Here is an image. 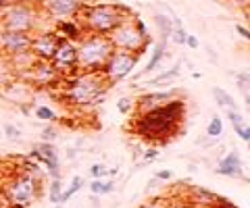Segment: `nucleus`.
Returning <instances> with one entry per match:
<instances>
[{
    "instance_id": "nucleus-1",
    "label": "nucleus",
    "mask_w": 250,
    "mask_h": 208,
    "mask_svg": "<svg viewBox=\"0 0 250 208\" xmlns=\"http://www.w3.org/2000/svg\"><path fill=\"white\" fill-rule=\"evenodd\" d=\"M186 117V102L179 98L167 100L161 106L142 110L136 117V131L148 140H167L177 134V127Z\"/></svg>"
},
{
    "instance_id": "nucleus-2",
    "label": "nucleus",
    "mask_w": 250,
    "mask_h": 208,
    "mask_svg": "<svg viewBox=\"0 0 250 208\" xmlns=\"http://www.w3.org/2000/svg\"><path fill=\"white\" fill-rule=\"evenodd\" d=\"M78 69L79 71H102L104 62L113 54V44L109 36L102 33L83 31V36L78 40Z\"/></svg>"
},
{
    "instance_id": "nucleus-3",
    "label": "nucleus",
    "mask_w": 250,
    "mask_h": 208,
    "mask_svg": "<svg viewBox=\"0 0 250 208\" xmlns=\"http://www.w3.org/2000/svg\"><path fill=\"white\" fill-rule=\"evenodd\" d=\"M79 11L83 30L102 36H109L121 21L127 19V9H121L117 4H86Z\"/></svg>"
},
{
    "instance_id": "nucleus-4",
    "label": "nucleus",
    "mask_w": 250,
    "mask_h": 208,
    "mask_svg": "<svg viewBox=\"0 0 250 208\" xmlns=\"http://www.w3.org/2000/svg\"><path fill=\"white\" fill-rule=\"evenodd\" d=\"M107 88L110 86L100 71H86L69 81L67 96L78 104H92V106H96V102H100Z\"/></svg>"
},
{
    "instance_id": "nucleus-5",
    "label": "nucleus",
    "mask_w": 250,
    "mask_h": 208,
    "mask_svg": "<svg viewBox=\"0 0 250 208\" xmlns=\"http://www.w3.org/2000/svg\"><path fill=\"white\" fill-rule=\"evenodd\" d=\"M109 40H110V44H113L115 50H127V52L140 54L144 50L146 42H148L146 25L142 23V21L125 19L109 33Z\"/></svg>"
},
{
    "instance_id": "nucleus-6",
    "label": "nucleus",
    "mask_w": 250,
    "mask_h": 208,
    "mask_svg": "<svg viewBox=\"0 0 250 208\" xmlns=\"http://www.w3.org/2000/svg\"><path fill=\"white\" fill-rule=\"evenodd\" d=\"M38 13L31 4L27 2H15L9 4L0 13V27L6 31H25L31 33V30L38 23Z\"/></svg>"
},
{
    "instance_id": "nucleus-7",
    "label": "nucleus",
    "mask_w": 250,
    "mask_h": 208,
    "mask_svg": "<svg viewBox=\"0 0 250 208\" xmlns=\"http://www.w3.org/2000/svg\"><path fill=\"white\" fill-rule=\"evenodd\" d=\"M138 59H140V54H136V52L113 50V54H110L109 60L104 62L100 73L104 75V79L109 81V86H115V83L123 81L131 71H134V67L138 65Z\"/></svg>"
},
{
    "instance_id": "nucleus-8",
    "label": "nucleus",
    "mask_w": 250,
    "mask_h": 208,
    "mask_svg": "<svg viewBox=\"0 0 250 208\" xmlns=\"http://www.w3.org/2000/svg\"><path fill=\"white\" fill-rule=\"evenodd\" d=\"M50 62L59 69V73L61 71H79L78 69V48H75V42L59 36L57 48H54V52H52Z\"/></svg>"
},
{
    "instance_id": "nucleus-9",
    "label": "nucleus",
    "mask_w": 250,
    "mask_h": 208,
    "mask_svg": "<svg viewBox=\"0 0 250 208\" xmlns=\"http://www.w3.org/2000/svg\"><path fill=\"white\" fill-rule=\"evenodd\" d=\"M6 193L15 204H30L36 196V181L30 175H21L6 187Z\"/></svg>"
},
{
    "instance_id": "nucleus-10",
    "label": "nucleus",
    "mask_w": 250,
    "mask_h": 208,
    "mask_svg": "<svg viewBox=\"0 0 250 208\" xmlns=\"http://www.w3.org/2000/svg\"><path fill=\"white\" fill-rule=\"evenodd\" d=\"M57 42H59L57 33L42 31V33H38V36H31L30 52H31L38 60H50L54 48H57Z\"/></svg>"
},
{
    "instance_id": "nucleus-11",
    "label": "nucleus",
    "mask_w": 250,
    "mask_h": 208,
    "mask_svg": "<svg viewBox=\"0 0 250 208\" xmlns=\"http://www.w3.org/2000/svg\"><path fill=\"white\" fill-rule=\"evenodd\" d=\"M31 44V33L25 31H0V48L9 54H17L23 50H30Z\"/></svg>"
},
{
    "instance_id": "nucleus-12",
    "label": "nucleus",
    "mask_w": 250,
    "mask_h": 208,
    "mask_svg": "<svg viewBox=\"0 0 250 208\" xmlns=\"http://www.w3.org/2000/svg\"><path fill=\"white\" fill-rule=\"evenodd\" d=\"M79 9H81L79 0H48L46 2V11L50 13L52 19H59V21L78 15Z\"/></svg>"
},
{
    "instance_id": "nucleus-13",
    "label": "nucleus",
    "mask_w": 250,
    "mask_h": 208,
    "mask_svg": "<svg viewBox=\"0 0 250 208\" xmlns=\"http://www.w3.org/2000/svg\"><path fill=\"white\" fill-rule=\"evenodd\" d=\"M30 73H31V77L36 79V83H42V86H48V83L57 81L61 77L59 69L54 67L50 60H36L30 67Z\"/></svg>"
},
{
    "instance_id": "nucleus-14",
    "label": "nucleus",
    "mask_w": 250,
    "mask_h": 208,
    "mask_svg": "<svg viewBox=\"0 0 250 208\" xmlns=\"http://www.w3.org/2000/svg\"><path fill=\"white\" fill-rule=\"evenodd\" d=\"M217 173L219 175H227V177H238V179L244 177V166H242V158H240L238 152L227 154L223 161L219 163Z\"/></svg>"
},
{
    "instance_id": "nucleus-15",
    "label": "nucleus",
    "mask_w": 250,
    "mask_h": 208,
    "mask_svg": "<svg viewBox=\"0 0 250 208\" xmlns=\"http://www.w3.org/2000/svg\"><path fill=\"white\" fill-rule=\"evenodd\" d=\"M171 98H175L173 89H169V92H150V94H144L138 98V108H140V113L142 110H150L155 106H161V104H165Z\"/></svg>"
},
{
    "instance_id": "nucleus-16",
    "label": "nucleus",
    "mask_w": 250,
    "mask_h": 208,
    "mask_svg": "<svg viewBox=\"0 0 250 208\" xmlns=\"http://www.w3.org/2000/svg\"><path fill=\"white\" fill-rule=\"evenodd\" d=\"M83 31H86V30H83L78 21H67V19L57 21V36H61V38L78 42L83 36Z\"/></svg>"
},
{
    "instance_id": "nucleus-17",
    "label": "nucleus",
    "mask_w": 250,
    "mask_h": 208,
    "mask_svg": "<svg viewBox=\"0 0 250 208\" xmlns=\"http://www.w3.org/2000/svg\"><path fill=\"white\" fill-rule=\"evenodd\" d=\"M227 119L232 123V127L235 129V134L242 137V142H250V127L240 110H227Z\"/></svg>"
},
{
    "instance_id": "nucleus-18",
    "label": "nucleus",
    "mask_w": 250,
    "mask_h": 208,
    "mask_svg": "<svg viewBox=\"0 0 250 208\" xmlns=\"http://www.w3.org/2000/svg\"><path fill=\"white\" fill-rule=\"evenodd\" d=\"M165 48H167V40L161 38L155 44V48H152V54H150V60L146 62V67H144V71L142 73H150V71H155V69L161 65V60L165 59Z\"/></svg>"
},
{
    "instance_id": "nucleus-19",
    "label": "nucleus",
    "mask_w": 250,
    "mask_h": 208,
    "mask_svg": "<svg viewBox=\"0 0 250 208\" xmlns=\"http://www.w3.org/2000/svg\"><path fill=\"white\" fill-rule=\"evenodd\" d=\"M213 98L217 102V106L225 108V110H240V104L229 96L223 88H213Z\"/></svg>"
},
{
    "instance_id": "nucleus-20",
    "label": "nucleus",
    "mask_w": 250,
    "mask_h": 208,
    "mask_svg": "<svg viewBox=\"0 0 250 208\" xmlns=\"http://www.w3.org/2000/svg\"><path fill=\"white\" fill-rule=\"evenodd\" d=\"M155 23L156 27L161 30V38H169L171 36V30H173V19H169L167 15H163V13H156L155 15Z\"/></svg>"
},
{
    "instance_id": "nucleus-21",
    "label": "nucleus",
    "mask_w": 250,
    "mask_h": 208,
    "mask_svg": "<svg viewBox=\"0 0 250 208\" xmlns=\"http://www.w3.org/2000/svg\"><path fill=\"white\" fill-rule=\"evenodd\" d=\"M177 77H179V65L171 67V69H167V71L161 73V75H156L155 79H150V81H148V86H158V83H167V81L177 79Z\"/></svg>"
},
{
    "instance_id": "nucleus-22",
    "label": "nucleus",
    "mask_w": 250,
    "mask_h": 208,
    "mask_svg": "<svg viewBox=\"0 0 250 208\" xmlns=\"http://www.w3.org/2000/svg\"><path fill=\"white\" fill-rule=\"evenodd\" d=\"M223 134V119H221L219 115H215L211 121H208V127H206V135L208 137H215V140H217V137Z\"/></svg>"
},
{
    "instance_id": "nucleus-23",
    "label": "nucleus",
    "mask_w": 250,
    "mask_h": 208,
    "mask_svg": "<svg viewBox=\"0 0 250 208\" xmlns=\"http://www.w3.org/2000/svg\"><path fill=\"white\" fill-rule=\"evenodd\" d=\"M81 185H83V179L78 175V177H73L71 179V185H69V190L67 192H62L61 193V198H59V204H62V202H67L69 198L73 196V193H78L79 190H81Z\"/></svg>"
},
{
    "instance_id": "nucleus-24",
    "label": "nucleus",
    "mask_w": 250,
    "mask_h": 208,
    "mask_svg": "<svg viewBox=\"0 0 250 208\" xmlns=\"http://www.w3.org/2000/svg\"><path fill=\"white\" fill-rule=\"evenodd\" d=\"M113 181H100V179H94L92 183H90V192L94 193V196H100V193H110L113 192Z\"/></svg>"
},
{
    "instance_id": "nucleus-25",
    "label": "nucleus",
    "mask_w": 250,
    "mask_h": 208,
    "mask_svg": "<svg viewBox=\"0 0 250 208\" xmlns=\"http://www.w3.org/2000/svg\"><path fill=\"white\" fill-rule=\"evenodd\" d=\"M186 30H184V25H182V21L179 19H173V30H171V36L169 38H173L175 40V44H186Z\"/></svg>"
},
{
    "instance_id": "nucleus-26",
    "label": "nucleus",
    "mask_w": 250,
    "mask_h": 208,
    "mask_svg": "<svg viewBox=\"0 0 250 208\" xmlns=\"http://www.w3.org/2000/svg\"><path fill=\"white\" fill-rule=\"evenodd\" d=\"M33 113H36V117H38L40 121H46V123H52L54 119H57V113H54L50 106H46V104H40V106H36Z\"/></svg>"
},
{
    "instance_id": "nucleus-27",
    "label": "nucleus",
    "mask_w": 250,
    "mask_h": 208,
    "mask_svg": "<svg viewBox=\"0 0 250 208\" xmlns=\"http://www.w3.org/2000/svg\"><path fill=\"white\" fill-rule=\"evenodd\" d=\"M235 79H238V89H240V92H244V102L248 104V81H250L248 71H240Z\"/></svg>"
},
{
    "instance_id": "nucleus-28",
    "label": "nucleus",
    "mask_w": 250,
    "mask_h": 208,
    "mask_svg": "<svg viewBox=\"0 0 250 208\" xmlns=\"http://www.w3.org/2000/svg\"><path fill=\"white\" fill-rule=\"evenodd\" d=\"M54 137H59V129L52 123H48L46 127H42V142H52Z\"/></svg>"
},
{
    "instance_id": "nucleus-29",
    "label": "nucleus",
    "mask_w": 250,
    "mask_h": 208,
    "mask_svg": "<svg viewBox=\"0 0 250 208\" xmlns=\"http://www.w3.org/2000/svg\"><path fill=\"white\" fill-rule=\"evenodd\" d=\"M61 193H62V185H61V177H59V179H54L50 185V202L52 204H59Z\"/></svg>"
},
{
    "instance_id": "nucleus-30",
    "label": "nucleus",
    "mask_w": 250,
    "mask_h": 208,
    "mask_svg": "<svg viewBox=\"0 0 250 208\" xmlns=\"http://www.w3.org/2000/svg\"><path fill=\"white\" fill-rule=\"evenodd\" d=\"M131 108H134V100L127 98V96H125V98H119V100H117V110H119L121 115L131 113Z\"/></svg>"
},
{
    "instance_id": "nucleus-31",
    "label": "nucleus",
    "mask_w": 250,
    "mask_h": 208,
    "mask_svg": "<svg viewBox=\"0 0 250 208\" xmlns=\"http://www.w3.org/2000/svg\"><path fill=\"white\" fill-rule=\"evenodd\" d=\"M2 134L9 137V140H19V137H21V131L15 127V125H11V123L2 125Z\"/></svg>"
},
{
    "instance_id": "nucleus-32",
    "label": "nucleus",
    "mask_w": 250,
    "mask_h": 208,
    "mask_svg": "<svg viewBox=\"0 0 250 208\" xmlns=\"http://www.w3.org/2000/svg\"><path fill=\"white\" fill-rule=\"evenodd\" d=\"M90 175H92L94 179H98L102 175H109V169L104 164H92V169H90Z\"/></svg>"
},
{
    "instance_id": "nucleus-33",
    "label": "nucleus",
    "mask_w": 250,
    "mask_h": 208,
    "mask_svg": "<svg viewBox=\"0 0 250 208\" xmlns=\"http://www.w3.org/2000/svg\"><path fill=\"white\" fill-rule=\"evenodd\" d=\"M171 177H173V173H171V171H167V169H163V171H156V179H163V181H169Z\"/></svg>"
},
{
    "instance_id": "nucleus-34",
    "label": "nucleus",
    "mask_w": 250,
    "mask_h": 208,
    "mask_svg": "<svg viewBox=\"0 0 250 208\" xmlns=\"http://www.w3.org/2000/svg\"><path fill=\"white\" fill-rule=\"evenodd\" d=\"M235 31H238L244 40H250V31H248V27H244V25H235Z\"/></svg>"
},
{
    "instance_id": "nucleus-35",
    "label": "nucleus",
    "mask_w": 250,
    "mask_h": 208,
    "mask_svg": "<svg viewBox=\"0 0 250 208\" xmlns=\"http://www.w3.org/2000/svg\"><path fill=\"white\" fill-rule=\"evenodd\" d=\"M186 44L190 46V48H198V46H200V42H198L196 36H186Z\"/></svg>"
},
{
    "instance_id": "nucleus-36",
    "label": "nucleus",
    "mask_w": 250,
    "mask_h": 208,
    "mask_svg": "<svg viewBox=\"0 0 250 208\" xmlns=\"http://www.w3.org/2000/svg\"><path fill=\"white\" fill-rule=\"evenodd\" d=\"M156 156H158V150L156 148H150L148 152H146V161H155Z\"/></svg>"
},
{
    "instance_id": "nucleus-37",
    "label": "nucleus",
    "mask_w": 250,
    "mask_h": 208,
    "mask_svg": "<svg viewBox=\"0 0 250 208\" xmlns=\"http://www.w3.org/2000/svg\"><path fill=\"white\" fill-rule=\"evenodd\" d=\"M142 208H167L165 204H158V202H152V204H146V206H142Z\"/></svg>"
},
{
    "instance_id": "nucleus-38",
    "label": "nucleus",
    "mask_w": 250,
    "mask_h": 208,
    "mask_svg": "<svg viewBox=\"0 0 250 208\" xmlns=\"http://www.w3.org/2000/svg\"><path fill=\"white\" fill-rule=\"evenodd\" d=\"M2 137H4V134H2V125H0V140H2Z\"/></svg>"
},
{
    "instance_id": "nucleus-39",
    "label": "nucleus",
    "mask_w": 250,
    "mask_h": 208,
    "mask_svg": "<svg viewBox=\"0 0 250 208\" xmlns=\"http://www.w3.org/2000/svg\"><path fill=\"white\" fill-rule=\"evenodd\" d=\"M177 208H190V206H177Z\"/></svg>"
},
{
    "instance_id": "nucleus-40",
    "label": "nucleus",
    "mask_w": 250,
    "mask_h": 208,
    "mask_svg": "<svg viewBox=\"0 0 250 208\" xmlns=\"http://www.w3.org/2000/svg\"><path fill=\"white\" fill-rule=\"evenodd\" d=\"M213 2H217V0H213Z\"/></svg>"
}]
</instances>
